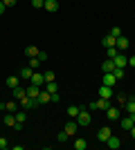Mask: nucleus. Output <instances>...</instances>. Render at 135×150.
<instances>
[{"label": "nucleus", "mask_w": 135, "mask_h": 150, "mask_svg": "<svg viewBox=\"0 0 135 150\" xmlns=\"http://www.w3.org/2000/svg\"><path fill=\"white\" fill-rule=\"evenodd\" d=\"M88 108H90V110H104V112H106V110L110 108V99H101V96H99V99L92 101Z\"/></svg>", "instance_id": "nucleus-1"}, {"label": "nucleus", "mask_w": 135, "mask_h": 150, "mask_svg": "<svg viewBox=\"0 0 135 150\" xmlns=\"http://www.w3.org/2000/svg\"><path fill=\"white\" fill-rule=\"evenodd\" d=\"M18 103H20V108H23V110H34V108H41L39 99H29V96H23Z\"/></svg>", "instance_id": "nucleus-2"}, {"label": "nucleus", "mask_w": 135, "mask_h": 150, "mask_svg": "<svg viewBox=\"0 0 135 150\" xmlns=\"http://www.w3.org/2000/svg\"><path fill=\"white\" fill-rule=\"evenodd\" d=\"M5 125H9V128H14V130H20V128H23V123L16 121V114H14V112H9L5 117Z\"/></svg>", "instance_id": "nucleus-3"}, {"label": "nucleus", "mask_w": 135, "mask_h": 150, "mask_svg": "<svg viewBox=\"0 0 135 150\" xmlns=\"http://www.w3.org/2000/svg\"><path fill=\"white\" fill-rule=\"evenodd\" d=\"M79 128H81V125H79L77 121H68V123H65V128H63V132L68 134V137H74Z\"/></svg>", "instance_id": "nucleus-4"}, {"label": "nucleus", "mask_w": 135, "mask_h": 150, "mask_svg": "<svg viewBox=\"0 0 135 150\" xmlns=\"http://www.w3.org/2000/svg\"><path fill=\"white\" fill-rule=\"evenodd\" d=\"M90 121H92L90 112H86V110H79V114H77V123H79V125H90Z\"/></svg>", "instance_id": "nucleus-5"}, {"label": "nucleus", "mask_w": 135, "mask_h": 150, "mask_svg": "<svg viewBox=\"0 0 135 150\" xmlns=\"http://www.w3.org/2000/svg\"><path fill=\"white\" fill-rule=\"evenodd\" d=\"M113 61H115V67H126V65H129V56H126V54H124V52H119V54H117L115 58H113Z\"/></svg>", "instance_id": "nucleus-6"}, {"label": "nucleus", "mask_w": 135, "mask_h": 150, "mask_svg": "<svg viewBox=\"0 0 135 150\" xmlns=\"http://www.w3.org/2000/svg\"><path fill=\"white\" fill-rule=\"evenodd\" d=\"M110 134H113V130H110L108 125H104L101 130L97 132V139H99V141H101V144H106V141H108V137H110Z\"/></svg>", "instance_id": "nucleus-7"}, {"label": "nucleus", "mask_w": 135, "mask_h": 150, "mask_svg": "<svg viewBox=\"0 0 135 150\" xmlns=\"http://www.w3.org/2000/svg\"><path fill=\"white\" fill-rule=\"evenodd\" d=\"M106 117H108V121H117L119 117H122V110H119V108H113V105H110L108 110H106Z\"/></svg>", "instance_id": "nucleus-8"}, {"label": "nucleus", "mask_w": 135, "mask_h": 150, "mask_svg": "<svg viewBox=\"0 0 135 150\" xmlns=\"http://www.w3.org/2000/svg\"><path fill=\"white\" fill-rule=\"evenodd\" d=\"M129 38H126V36H119V38H115V47H117V50H119V52H126V50H129Z\"/></svg>", "instance_id": "nucleus-9"}, {"label": "nucleus", "mask_w": 135, "mask_h": 150, "mask_svg": "<svg viewBox=\"0 0 135 150\" xmlns=\"http://www.w3.org/2000/svg\"><path fill=\"white\" fill-rule=\"evenodd\" d=\"M99 96H101V99H113V96H115V88L101 85V88H99Z\"/></svg>", "instance_id": "nucleus-10"}, {"label": "nucleus", "mask_w": 135, "mask_h": 150, "mask_svg": "<svg viewBox=\"0 0 135 150\" xmlns=\"http://www.w3.org/2000/svg\"><path fill=\"white\" fill-rule=\"evenodd\" d=\"M106 146H108L110 150H117V148H122V139H119V137H115V134H110V137H108V141H106Z\"/></svg>", "instance_id": "nucleus-11"}, {"label": "nucleus", "mask_w": 135, "mask_h": 150, "mask_svg": "<svg viewBox=\"0 0 135 150\" xmlns=\"http://www.w3.org/2000/svg\"><path fill=\"white\" fill-rule=\"evenodd\" d=\"M32 74H34V69L27 65V67H23L18 72V76H20V81H32Z\"/></svg>", "instance_id": "nucleus-12"}, {"label": "nucleus", "mask_w": 135, "mask_h": 150, "mask_svg": "<svg viewBox=\"0 0 135 150\" xmlns=\"http://www.w3.org/2000/svg\"><path fill=\"white\" fill-rule=\"evenodd\" d=\"M104 85H108V88H115L117 85V79H115L113 72H106V74H104Z\"/></svg>", "instance_id": "nucleus-13"}, {"label": "nucleus", "mask_w": 135, "mask_h": 150, "mask_svg": "<svg viewBox=\"0 0 135 150\" xmlns=\"http://www.w3.org/2000/svg\"><path fill=\"white\" fill-rule=\"evenodd\" d=\"M43 9H45V11H59V0H45V2H43Z\"/></svg>", "instance_id": "nucleus-14"}, {"label": "nucleus", "mask_w": 135, "mask_h": 150, "mask_svg": "<svg viewBox=\"0 0 135 150\" xmlns=\"http://www.w3.org/2000/svg\"><path fill=\"white\" fill-rule=\"evenodd\" d=\"M25 90H27V96H29V99H39V94H41L43 88H39V85H34V83H32V85L25 88Z\"/></svg>", "instance_id": "nucleus-15"}, {"label": "nucleus", "mask_w": 135, "mask_h": 150, "mask_svg": "<svg viewBox=\"0 0 135 150\" xmlns=\"http://www.w3.org/2000/svg\"><path fill=\"white\" fill-rule=\"evenodd\" d=\"M32 83H34V85H39V88H43V85H45V76L41 74V72H34V74H32Z\"/></svg>", "instance_id": "nucleus-16"}, {"label": "nucleus", "mask_w": 135, "mask_h": 150, "mask_svg": "<svg viewBox=\"0 0 135 150\" xmlns=\"http://www.w3.org/2000/svg\"><path fill=\"white\" fill-rule=\"evenodd\" d=\"M113 69H115V61H113V58H106V61L101 63V72L106 74V72H113Z\"/></svg>", "instance_id": "nucleus-17"}, {"label": "nucleus", "mask_w": 135, "mask_h": 150, "mask_svg": "<svg viewBox=\"0 0 135 150\" xmlns=\"http://www.w3.org/2000/svg\"><path fill=\"white\" fill-rule=\"evenodd\" d=\"M39 47H34V45H27V47H25V56L27 58H34V56H39Z\"/></svg>", "instance_id": "nucleus-18"}, {"label": "nucleus", "mask_w": 135, "mask_h": 150, "mask_svg": "<svg viewBox=\"0 0 135 150\" xmlns=\"http://www.w3.org/2000/svg\"><path fill=\"white\" fill-rule=\"evenodd\" d=\"M50 96H52V94L50 92H47V90H41V94H39V103H41V105H45V103H50Z\"/></svg>", "instance_id": "nucleus-19"}, {"label": "nucleus", "mask_w": 135, "mask_h": 150, "mask_svg": "<svg viewBox=\"0 0 135 150\" xmlns=\"http://www.w3.org/2000/svg\"><path fill=\"white\" fill-rule=\"evenodd\" d=\"M11 92H14V99H16V101H20L23 96H27V90H25V88H20V85H18V88H14Z\"/></svg>", "instance_id": "nucleus-20"}, {"label": "nucleus", "mask_w": 135, "mask_h": 150, "mask_svg": "<svg viewBox=\"0 0 135 150\" xmlns=\"http://www.w3.org/2000/svg\"><path fill=\"white\" fill-rule=\"evenodd\" d=\"M133 125H135V121H133V117H131V114L122 119V130H131Z\"/></svg>", "instance_id": "nucleus-21"}, {"label": "nucleus", "mask_w": 135, "mask_h": 150, "mask_svg": "<svg viewBox=\"0 0 135 150\" xmlns=\"http://www.w3.org/2000/svg\"><path fill=\"white\" fill-rule=\"evenodd\" d=\"M18 85H20V76H9V79H7V88L9 90L18 88Z\"/></svg>", "instance_id": "nucleus-22"}, {"label": "nucleus", "mask_w": 135, "mask_h": 150, "mask_svg": "<svg viewBox=\"0 0 135 150\" xmlns=\"http://www.w3.org/2000/svg\"><path fill=\"white\" fill-rule=\"evenodd\" d=\"M18 108H20V103H18L16 99H14V101H7V103H5V110H7V112H16Z\"/></svg>", "instance_id": "nucleus-23"}, {"label": "nucleus", "mask_w": 135, "mask_h": 150, "mask_svg": "<svg viewBox=\"0 0 135 150\" xmlns=\"http://www.w3.org/2000/svg\"><path fill=\"white\" fill-rule=\"evenodd\" d=\"M101 45H104V50H106V47H115V36H104V40H101Z\"/></svg>", "instance_id": "nucleus-24"}, {"label": "nucleus", "mask_w": 135, "mask_h": 150, "mask_svg": "<svg viewBox=\"0 0 135 150\" xmlns=\"http://www.w3.org/2000/svg\"><path fill=\"white\" fill-rule=\"evenodd\" d=\"M16 121H18V123H25L27 121V110H16Z\"/></svg>", "instance_id": "nucleus-25"}, {"label": "nucleus", "mask_w": 135, "mask_h": 150, "mask_svg": "<svg viewBox=\"0 0 135 150\" xmlns=\"http://www.w3.org/2000/svg\"><path fill=\"white\" fill-rule=\"evenodd\" d=\"M124 110H126L129 114H135V101H133V96H131V99L124 103Z\"/></svg>", "instance_id": "nucleus-26"}, {"label": "nucleus", "mask_w": 135, "mask_h": 150, "mask_svg": "<svg viewBox=\"0 0 135 150\" xmlns=\"http://www.w3.org/2000/svg\"><path fill=\"white\" fill-rule=\"evenodd\" d=\"M117 54H119V50H117V47H106V58H115Z\"/></svg>", "instance_id": "nucleus-27"}, {"label": "nucleus", "mask_w": 135, "mask_h": 150, "mask_svg": "<svg viewBox=\"0 0 135 150\" xmlns=\"http://www.w3.org/2000/svg\"><path fill=\"white\" fill-rule=\"evenodd\" d=\"M43 90H47V92H50V94H54V92H56V90H59V85H56V83H54V81H50V83H45V88Z\"/></svg>", "instance_id": "nucleus-28"}, {"label": "nucleus", "mask_w": 135, "mask_h": 150, "mask_svg": "<svg viewBox=\"0 0 135 150\" xmlns=\"http://www.w3.org/2000/svg\"><path fill=\"white\" fill-rule=\"evenodd\" d=\"M86 139H74V150H86Z\"/></svg>", "instance_id": "nucleus-29"}, {"label": "nucleus", "mask_w": 135, "mask_h": 150, "mask_svg": "<svg viewBox=\"0 0 135 150\" xmlns=\"http://www.w3.org/2000/svg\"><path fill=\"white\" fill-rule=\"evenodd\" d=\"M29 67H32V69H39V67H41V58H39V56L29 58Z\"/></svg>", "instance_id": "nucleus-30"}, {"label": "nucleus", "mask_w": 135, "mask_h": 150, "mask_svg": "<svg viewBox=\"0 0 135 150\" xmlns=\"http://www.w3.org/2000/svg\"><path fill=\"white\" fill-rule=\"evenodd\" d=\"M79 110H81V108H79V105H70V108H68V114H70V117H74V119H77Z\"/></svg>", "instance_id": "nucleus-31"}, {"label": "nucleus", "mask_w": 135, "mask_h": 150, "mask_svg": "<svg viewBox=\"0 0 135 150\" xmlns=\"http://www.w3.org/2000/svg\"><path fill=\"white\" fill-rule=\"evenodd\" d=\"M113 74H115L117 81H122V79H124V69L122 67H115V69H113Z\"/></svg>", "instance_id": "nucleus-32"}, {"label": "nucleus", "mask_w": 135, "mask_h": 150, "mask_svg": "<svg viewBox=\"0 0 135 150\" xmlns=\"http://www.w3.org/2000/svg\"><path fill=\"white\" fill-rule=\"evenodd\" d=\"M110 36L119 38V36H122V27H113V29H110Z\"/></svg>", "instance_id": "nucleus-33"}, {"label": "nucleus", "mask_w": 135, "mask_h": 150, "mask_svg": "<svg viewBox=\"0 0 135 150\" xmlns=\"http://www.w3.org/2000/svg\"><path fill=\"white\" fill-rule=\"evenodd\" d=\"M126 101H129V96H126V94H117V103H119L122 108H124V103H126Z\"/></svg>", "instance_id": "nucleus-34"}, {"label": "nucleus", "mask_w": 135, "mask_h": 150, "mask_svg": "<svg viewBox=\"0 0 135 150\" xmlns=\"http://www.w3.org/2000/svg\"><path fill=\"white\" fill-rule=\"evenodd\" d=\"M45 83H50V81H54V72H45Z\"/></svg>", "instance_id": "nucleus-35"}, {"label": "nucleus", "mask_w": 135, "mask_h": 150, "mask_svg": "<svg viewBox=\"0 0 135 150\" xmlns=\"http://www.w3.org/2000/svg\"><path fill=\"white\" fill-rule=\"evenodd\" d=\"M5 148H9V141L5 137H0V150H5Z\"/></svg>", "instance_id": "nucleus-36"}, {"label": "nucleus", "mask_w": 135, "mask_h": 150, "mask_svg": "<svg viewBox=\"0 0 135 150\" xmlns=\"http://www.w3.org/2000/svg\"><path fill=\"white\" fill-rule=\"evenodd\" d=\"M43 2H45V0H32V7H34V9H41Z\"/></svg>", "instance_id": "nucleus-37"}, {"label": "nucleus", "mask_w": 135, "mask_h": 150, "mask_svg": "<svg viewBox=\"0 0 135 150\" xmlns=\"http://www.w3.org/2000/svg\"><path fill=\"white\" fill-rule=\"evenodd\" d=\"M56 139H59V141H68V139H70V137H68L65 132H59V134H56Z\"/></svg>", "instance_id": "nucleus-38"}, {"label": "nucleus", "mask_w": 135, "mask_h": 150, "mask_svg": "<svg viewBox=\"0 0 135 150\" xmlns=\"http://www.w3.org/2000/svg\"><path fill=\"white\" fill-rule=\"evenodd\" d=\"M39 58H41V63H45V61H47V52L41 50V52H39Z\"/></svg>", "instance_id": "nucleus-39"}, {"label": "nucleus", "mask_w": 135, "mask_h": 150, "mask_svg": "<svg viewBox=\"0 0 135 150\" xmlns=\"http://www.w3.org/2000/svg\"><path fill=\"white\" fill-rule=\"evenodd\" d=\"M16 2H18V0H2V5H5V7H14Z\"/></svg>", "instance_id": "nucleus-40"}, {"label": "nucleus", "mask_w": 135, "mask_h": 150, "mask_svg": "<svg viewBox=\"0 0 135 150\" xmlns=\"http://www.w3.org/2000/svg\"><path fill=\"white\" fill-rule=\"evenodd\" d=\"M50 99H52V103H59V101H61V96H59V94L54 92V94H52V96H50Z\"/></svg>", "instance_id": "nucleus-41"}, {"label": "nucleus", "mask_w": 135, "mask_h": 150, "mask_svg": "<svg viewBox=\"0 0 135 150\" xmlns=\"http://www.w3.org/2000/svg\"><path fill=\"white\" fill-rule=\"evenodd\" d=\"M129 65H131V67H135V56H131V58H129Z\"/></svg>", "instance_id": "nucleus-42"}, {"label": "nucleus", "mask_w": 135, "mask_h": 150, "mask_svg": "<svg viewBox=\"0 0 135 150\" xmlns=\"http://www.w3.org/2000/svg\"><path fill=\"white\" fill-rule=\"evenodd\" d=\"M5 9H7V7L2 5V2H0V16H2V13H5Z\"/></svg>", "instance_id": "nucleus-43"}, {"label": "nucleus", "mask_w": 135, "mask_h": 150, "mask_svg": "<svg viewBox=\"0 0 135 150\" xmlns=\"http://www.w3.org/2000/svg\"><path fill=\"white\" fill-rule=\"evenodd\" d=\"M129 132H131V137H133V139H135V125H133V128H131V130H129Z\"/></svg>", "instance_id": "nucleus-44"}, {"label": "nucleus", "mask_w": 135, "mask_h": 150, "mask_svg": "<svg viewBox=\"0 0 135 150\" xmlns=\"http://www.w3.org/2000/svg\"><path fill=\"white\" fill-rule=\"evenodd\" d=\"M131 117H133V121H135V114H131Z\"/></svg>", "instance_id": "nucleus-45"}, {"label": "nucleus", "mask_w": 135, "mask_h": 150, "mask_svg": "<svg viewBox=\"0 0 135 150\" xmlns=\"http://www.w3.org/2000/svg\"><path fill=\"white\" fill-rule=\"evenodd\" d=\"M133 101H135V96H133Z\"/></svg>", "instance_id": "nucleus-46"}, {"label": "nucleus", "mask_w": 135, "mask_h": 150, "mask_svg": "<svg viewBox=\"0 0 135 150\" xmlns=\"http://www.w3.org/2000/svg\"><path fill=\"white\" fill-rule=\"evenodd\" d=\"M0 2H2V0H0Z\"/></svg>", "instance_id": "nucleus-47"}]
</instances>
